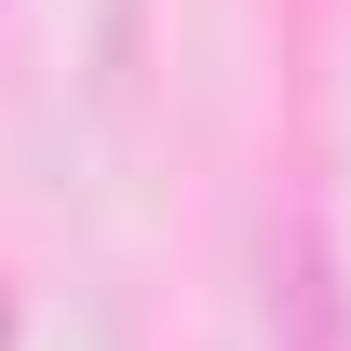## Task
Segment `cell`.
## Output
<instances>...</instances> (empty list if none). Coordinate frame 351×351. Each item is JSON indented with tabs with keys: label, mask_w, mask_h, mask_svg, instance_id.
I'll return each mask as SVG.
<instances>
[{
	"label": "cell",
	"mask_w": 351,
	"mask_h": 351,
	"mask_svg": "<svg viewBox=\"0 0 351 351\" xmlns=\"http://www.w3.org/2000/svg\"><path fill=\"white\" fill-rule=\"evenodd\" d=\"M270 338H284V351H351V284H338L324 217H298L284 257H270Z\"/></svg>",
	"instance_id": "obj_1"
},
{
	"label": "cell",
	"mask_w": 351,
	"mask_h": 351,
	"mask_svg": "<svg viewBox=\"0 0 351 351\" xmlns=\"http://www.w3.org/2000/svg\"><path fill=\"white\" fill-rule=\"evenodd\" d=\"M0 351H14V298H0Z\"/></svg>",
	"instance_id": "obj_2"
}]
</instances>
